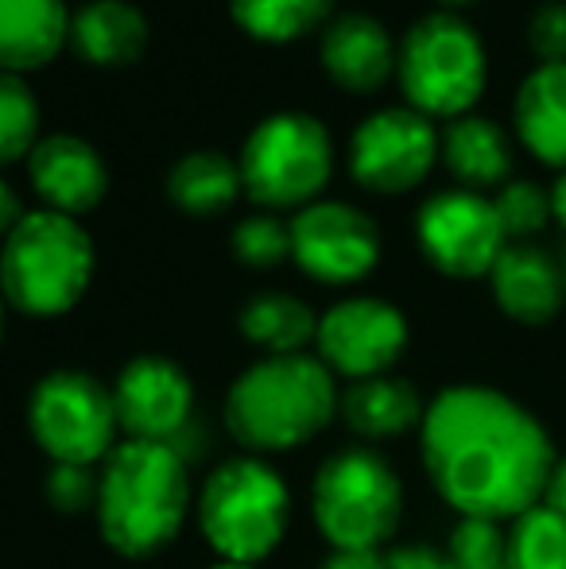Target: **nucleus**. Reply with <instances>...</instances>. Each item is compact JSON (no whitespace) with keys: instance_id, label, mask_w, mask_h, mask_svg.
<instances>
[{"instance_id":"obj_1","label":"nucleus","mask_w":566,"mask_h":569,"mask_svg":"<svg viewBox=\"0 0 566 569\" xmlns=\"http://www.w3.org/2000/svg\"><path fill=\"white\" fill-rule=\"evenodd\" d=\"M419 453L435 492L461 519L505 523L544 503L555 450L547 430L505 391L458 383L419 422Z\"/></svg>"},{"instance_id":"obj_2","label":"nucleus","mask_w":566,"mask_h":569,"mask_svg":"<svg viewBox=\"0 0 566 569\" xmlns=\"http://www.w3.org/2000/svg\"><path fill=\"white\" fill-rule=\"evenodd\" d=\"M98 535L113 555L143 562L171 547L187 519H195L190 465L171 446L129 442L98 465Z\"/></svg>"},{"instance_id":"obj_3","label":"nucleus","mask_w":566,"mask_h":569,"mask_svg":"<svg viewBox=\"0 0 566 569\" xmlns=\"http://www.w3.org/2000/svg\"><path fill=\"white\" fill-rule=\"evenodd\" d=\"M338 399V380L315 352L257 357L229 383L221 399V427L241 453H291L330 430Z\"/></svg>"},{"instance_id":"obj_4","label":"nucleus","mask_w":566,"mask_h":569,"mask_svg":"<svg viewBox=\"0 0 566 569\" xmlns=\"http://www.w3.org/2000/svg\"><path fill=\"white\" fill-rule=\"evenodd\" d=\"M195 527L221 562L260 566L291 531V488L268 457L218 461L195 488Z\"/></svg>"},{"instance_id":"obj_5","label":"nucleus","mask_w":566,"mask_h":569,"mask_svg":"<svg viewBox=\"0 0 566 569\" xmlns=\"http://www.w3.org/2000/svg\"><path fill=\"white\" fill-rule=\"evenodd\" d=\"M90 232L59 210H23L0 240V295L28 318H59L82 302L93 279Z\"/></svg>"},{"instance_id":"obj_6","label":"nucleus","mask_w":566,"mask_h":569,"mask_svg":"<svg viewBox=\"0 0 566 569\" xmlns=\"http://www.w3.org/2000/svg\"><path fill=\"white\" fill-rule=\"evenodd\" d=\"M310 519L330 550H388L404 519V485L373 446H341L310 480Z\"/></svg>"},{"instance_id":"obj_7","label":"nucleus","mask_w":566,"mask_h":569,"mask_svg":"<svg viewBox=\"0 0 566 569\" xmlns=\"http://www.w3.org/2000/svg\"><path fill=\"white\" fill-rule=\"evenodd\" d=\"M245 194L265 210H299L315 202L334 167L330 128L302 109H276L249 128L241 143Z\"/></svg>"},{"instance_id":"obj_8","label":"nucleus","mask_w":566,"mask_h":569,"mask_svg":"<svg viewBox=\"0 0 566 569\" xmlns=\"http://www.w3.org/2000/svg\"><path fill=\"white\" fill-rule=\"evenodd\" d=\"M396 70L408 106L427 117H461L481 98L489 59L474 23L458 12H427L404 31Z\"/></svg>"},{"instance_id":"obj_9","label":"nucleus","mask_w":566,"mask_h":569,"mask_svg":"<svg viewBox=\"0 0 566 569\" xmlns=\"http://www.w3.org/2000/svg\"><path fill=\"white\" fill-rule=\"evenodd\" d=\"M28 435L51 465L98 469L121 442L113 391L82 368L39 376L28 396Z\"/></svg>"},{"instance_id":"obj_10","label":"nucleus","mask_w":566,"mask_h":569,"mask_svg":"<svg viewBox=\"0 0 566 569\" xmlns=\"http://www.w3.org/2000/svg\"><path fill=\"white\" fill-rule=\"evenodd\" d=\"M408 318L380 295H346L318 315L315 357L334 380H373L388 376L408 352Z\"/></svg>"},{"instance_id":"obj_11","label":"nucleus","mask_w":566,"mask_h":569,"mask_svg":"<svg viewBox=\"0 0 566 569\" xmlns=\"http://www.w3.org/2000/svg\"><path fill=\"white\" fill-rule=\"evenodd\" d=\"M416 237L427 260L454 279L489 276L508 244L493 198L469 187L435 190L416 213Z\"/></svg>"},{"instance_id":"obj_12","label":"nucleus","mask_w":566,"mask_h":569,"mask_svg":"<svg viewBox=\"0 0 566 569\" xmlns=\"http://www.w3.org/2000/svg\"><path fill=\"white\" fill-rule=\"evenodd\" d=\"M291 260L318 283H361L380 260V229L361 206L315 198L291 218Z\"/></svg>"},{"instance_id":"obj_13","label":"nucleus","mask_w":566,"mask_h":569,"mask_svg":"<svg viewBox=\"0 0 566 569\" xmlns=\"http://www.w3.org/2000/svg\"><path fill=\"white\" fill-rule=\"evenodd\" d=\"M117 422L129 442L175 446L198 422V391L190 372L163 352H140L125 360L109 383Z\"/></svg>"},{"instance_id":"obj_14","label":"nucleus","mask_w":566,"mask_h":569,"mask_svg":"<svg viewBox=\"0 0 566 569\" xmlns=\"http://www.w3.org/2000/svg\"><path fill=\"white\" fill-rule=\"evenodd\" d=\"M438 159V128L416 106H385L349 136V171L361 187L396 194L427 179Z\"/></svg>"},{"instance_id":"obj_15","label":"nucleus","mask_w":566,"mask_h":569,"mask_svg":"<svg viewBox=\"0 0 566 569\" xmlns=\"http://www.w3.org/2000/svg\"><path fill=\"white\" fill-rule=\"evenodd\" d=\"M28 171L47 210H59L67 218L90 213L109 187V167L101 151L75 132L39 136L36 148L28 151Z\"/></svg>"},{"instance_id":"obj_16","label":"nucleus","mask_w":566,"mask_h":569,"mask_svg":"<svg viewBox=\"0 0 566 569\" xmlns=\"http://www.w3.org/2000/svg\"><path fill=\"white\" fill-rule=\"evenodd\" d=\"M393 31L373 12H334L322 28V67L346 90H377L396 70Z\"/></svg>"},{"instance_id":"obj_17","label":"nucleus","mask_w":566,"mask_h":569,"mask_svg":"<svg viewBox=\"0 0 566 569\" xmlns=\"http://www.w3.org/2000/svg\"><path fill=\"white\" fill-rule=\"evenodd\" d=\"M489 283L497 307L508 318L528 326L555 318L566 299L563 268L552 260V252H544L539 244H528V240H508L505 252L493 263Z\"/></svg>"},{"instance_id":"obj_18","label":"nucleus","mask_w":566,"mask_h":569,"mask_svg":"<svg viewBox=\"0 0 566 569\" xmlns=\"http://www.w3.org/2000/svg\"><path fill=\"white\" fill-rule=\"evenodd\" d=\"M424 411L427 403L416 391V383L396 372L346 383L338 399L341 422L349 427V435L361 438V446L393 442V438L408 435V430H419Z\"/></svg>"},{"instance_id":"obj_19","label":"nucleus","mask_w":566,"mask_h":569,"mask_svg":"<svg viewBox=\"0 0 566 569\" xmlns=\"http://www.w3.org/2000/svg\"><path fill=\"white\" fill-rule=\"evenodd\" d=\"M513 120L532 156L566 171V62H536L524 74Z\"/></svg>"},{"instance_id":"obj_20","label":"nucleus","mask_w":566,"mask_h":569,"mask_svg":"<svg viewBox=\"0 0 566 569\" xmlns=\"http://www.w3.org/2000/svg\"><path fill=\"white\" fill-rule=\"evenodd\" d=\"M438 156L446 159L458 187L469 190L500 187V182H508V171H513V140H508V132L493 117H481L474 109L446 120V128L438 132Z\"/></svg>"},{"instance_id":"obj_21","label":"nucleus","mask_w":566,"mask_h":569,"mask_svg":"<svg viewBox=\"0 0 566 569\" xmlns=\"http://www.w3.org/2000/svg\"><path fill=\"white\" fill-rule=\"evenodd\" d=\"M70 43L86 62L125 67L148 47V16L132 0H86L70 12Z\"/></svg>"},{"instance_id":"obj_22","label":"nucleus","mask_w":566,"mask_h":569,"mask_svg":"<svg viewBox=\"0 0 566 569\" xmlns=\"http://www.w3.org/2000/svg\"><path fill=\"white\" fill-rule=\"evenodd\" d=\"M70 39L67 0H0V70H31Z\"/></svg>"},{"instance_id":"obj_23","label":"nucleus","mask_w":566,"mask_h":569,"mask_svg":"<svg viewBox=\"0 0 566 569\" xmlns=\"http://www.w3.org/2000/svg\"><path fill=\"white\" fill-rule=\"evenodd\" d=\"M237 330L249 345H257L260 357H287L315 345L318 315L291 291H260L237 310Z\"/></svg>"},{"instance_id":"obj_24","label":"nucleus","mask_w":566,"mask_h":569,"mask_svg":"<svg viewBox=\"0 0 566 569\" xmlns=\"http://www.w3.org/2000/svg\"><path fill=\"white\" fill-rule=\"evenodd\" d=\"M241 190L245 182L237 159H229L226 151H214V148L187 151L167 171V194H171V202L187 213H198V218L234 206Z\"/></svg>"},{"instance_id":"obj_25","label":"nucleus","mask_w":566,"mask_h":569,"mask_svg":"<svg viewBox=\"0 0 566 569\" xmlns=\"http://www.w3.org/2000/svg\"><path fill=\"white\" fill-rule=\"evenodd\" d=\"M505 542L513 569H566V516L547 503L516 516Z\"/></svg>"},{"instance_id":"obj_26","label":"nucleus","mask_w":566,"mask_h":569,"mask_svg":"<svg viewBox=\"0 0 566 569\" xmlns=\"http://www.w3.org/2000/svg\"><path fill=\"white\" fill-rule=\"evenodd\" d=\"M334 0H229V12L249 36L257 39H295L310 31L315 23L330 20Z\"/></svg>"},{"instance_id":"obj_27","label":"nucleus","mask_w":566,"mask_h":569,"mask_svg":"<svg viewBox=\"0 0 566 569\" xmlns=\"http://www.w3.org/2000/svg\"><path fill=\"white\" fill-rule=\"evenodd\" d=\"M39 140V101L12 70H0V167L28 156Z\"/></svg>"},{"instance_id":"obj_28","label":"nucleus","mask_w":566,"mask_h":569,"mask_svg":"<svg viewBox=\"0 0 566 569\" xmlns=\"http://www.w3.org/2000/svg\"><path fill=\"white\" fill-rule=\"evenodd\" d=\"M234 256L249 268H276L291 260V221H284L276 210L249 213L234 226Z\"/></svg>"},{"instance_id":"obj_29","label":"nucleus","mask_w":566,"mask_h":569,"mask_svg":"<svg viewBox=\"0 0 566 569\" xmlns=\"http://www.w3.org/2000/svg\"><path fill=\"white\" fill-rule=\"evenodd\" d=\"M493 210H497L505 237L524 240L552 221V190H544L532 179H508L493 194Z\"/></svg>"},{"instance_id":"obj_30","label":"nucleus","mask_w":566,"mask_h":569,"mask_svg":"<svg viewBox=\"0 0 566 569\" xmlns=\"http://www.w3.org/2000/svg\"><path fill=\"white\" fill-rule=\"evenodd\" d=\"M446 550L454 558V569H513L505 531L500 523H485V519H461Z\"/></svg>"},{"instance_id":"obj_31","label":"nucleus","mask_w":566,"mask_h":569,"mask_svg":"<svg viewBox=\"0 0 566 569\" xmlns=\"http://www.w3.org/2000/svg\"><path fill=\"white\" fill-rule=\"evenodd\" d=\"M43 496L59 516H86L98 503V469H86V465H51L43 480Z\"/></svg>"},{"instance_id":"obj_32","label":"nucleus","mask_w":566,"mask_h":569,"mask_svg":"<svg viewBox=\"0 0 566 569\" xmlns=\"http://www.w3.org/2000/svg\"><path fill=\"white\" fill-rule=\"evenodd\" d=\"M528 47L539 62H566V0H544L532 8Z\"/></svg>"},{"instance_id":"obj_33","label":"nucleus","mask_w":566,"mask_h":569,"mask_svg":"<svg viewBox=\"0 0 566 569\" xmlns=\"http://www.w3.org/2000/svg\"><path fill=\"white\" fill-rule=\"evenodd\" d=\"M385 569H454V558L446 547L427 542H400L385 550Z\"/></svg>"},{"instance_id":"obj_34","label":"nucleus","mask_w":566,"mask_h":569,"mask_svg":"<svg viewBox=\"0 0 566 569\" xmlns=\"http://www.w3.org/2000/svg\"><path fill=\"white\" fill-rule=\"evenodd\" d=\"M318 569H385V550H330Z\"/></svg>"},{"instance_id":"obj_35","label":"nucleus","mask_w":566,"mask_h":569,"mask_svg":"<svg viewBox=\"0 0 566 569\" xmlns=\"http://www.w3.org/2000/svg\"><path fill=\"white\" fill-rule=\"evenodd\" d=\"M23 218V206H20V194L12 190V182L8 179H0V240L12 232L16 221Z\"/></svg>"},{"instance_id":"obj_36","label":"nucleus","mask_w":566,"mask_h":569,"mask_svg":"<svg viewBox=\"0 0 566 569\" xmlns=\"http://www.w3.org/2000/svg\"><path fill=\"white\" fill-rule=\"evenodd\" d=\"M544 503H547V508H555V511H563V516H566V457H563V461H555L552 477H547Z\"/></svg>"},{"instance_id":"obj_37","label":"nucleus","mask_w":566,"mask_h":569,"mask_svg":"<svg viewBox=\"0 0 566 569\" xmlns=\"http://www.w3.org/2000/svg\"><path fill=\"white\" fill-rule=\"evenodd\" d=\"M552 218L566 229V171H559V179L552 187Z\"/></svg>"},{"instance_id":"obj_38","label":"nucleus","mask_w":566,"mask_h":569,"mask_svg":"<svg viewBox=\"0 0 566 569\" xmlns=\"http://www.w3.org/2000/svg\"><path fill=\"white\" fill-rule=\"evenodd\" d=\"M206 569H260V566H245V562H221V558H214Z\"/></svg>"},{"instance_id":"obj_39","label":"nucleus","mask_w":566,"mask_h":569,"mask_svg":"<svg viewBox=\"0 0 566 569\" xmlns=\"http://www.w3.org/2000/svg\"><path fill=\"white\" fill-rule=\"evenodd\" d=\"M4 315H8V302H4V295H0V341H4Z\"/></svg>"},{"instance_id":"obj_40","label":"nucleus","mask_w":566,"mask_h":569,"mask_svg":"<svg viewBox=\"0 0 566 569\" xmlns=\"http://www.w3.org/2000/svg\"><path fill=\"white\" fill-rule=\"evenodd\" d=\"M446 4H461V0H446Z\"/></svg>"},{"instance_id":"obj_41","label":"nucleus","mask_w":566,"mask_h":569,"mask_svg":"<svg viewBox=\"0 0 566 569\" xmlns=\"http://www.w3.org/2000/svg\"><path fill=\"white\" fill-rule=\"evenodd\" d=\"M563 279H566V263H563Z\"/></svg>"}]
</instances>
